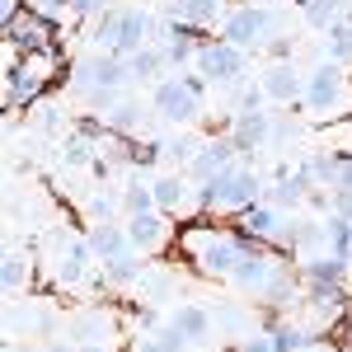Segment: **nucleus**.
<instances>
[{
    "instance_id": "f257e3e1",
    "label": "nucleus",
    "mask_w": 352,
    "mask_h": 352,
    "mask_svg": "<svg viewBox=\"0 0 352 352\" xmlns=\"http://www.w3.org/2000/svg\"><path fill=\"white\" fill-rule=\"evenodd\" d=\"M263 192H268V179L254 169L249 160H235L230 169H221L212 174L202 188H197V212L202 217H240L249 207H258L263 202Z\"/></svg>"
},
{
    "instance_id": "f03ea898",
    "label": "nucleus",
    "mask_w": 352,
    "mask_h": 352,
    "mask_svg": "<svg viewBox=\"0 0 352 352\" xmlns=\"http://www.w3.org/2000/svg\"><path fill=\"white\" fill-rule=\"evenodd\" d=\"M207 89L212 80L202 71H179V76H164L155 89H151V109L160 113L164 122L174 127H188L202 118V104H207Z\"/></svg>"
},
{
    "instance_id": "7ed1b4c3",
    "label": "nucleus",
    "mask_w": 352,
    "mask_h": 352,
    "mask_svg": "<svg viewBox=\"0 0 352 352\" xmlns=\"http://www.w3.org/2000/svg\"><path fill=\"white\" fill-rule=\"evenodd\" d=\"M272 33H282L277 5H254V0L235 5V10L226 14V24H221V38H226V43H235V47H244V52L268 47Z\"/></svg>"
},
{
    "instance_id": "20e7f679",
    "label": "nucleus",
    "mask_w": 352,
    "mask_h": 352,
    "mask_svg": "<svg viewBox=\"0 0 352 352\" xmlns=\"http://www.w3.org/2000/svg\"><path fill=\"white\" fill-rule=\"evenodd\" d=\"M192 66L212 85H240L244 71H249V52L235 47V43H226V38H207V43L197 47V61H192Z\"/></svg>"
},
{
    "instance_id": "39448f33",
    "label": "nucleus",
    "mask_w": 352,
    "mask_h": 352,
    "mask_svg": "<svg viewBox=\"0 0 352 352\" xmlns=\"http://www.w3.org/2000/svg\"><path fill=\"white\" fill-rule=\"evenodd\" d=\"M343 89H348V76H343V66L324 56V61H320V66L305 76V99H300V109H310L315 118H324V113L338 109Z\"/></svg>"
},
{
    "instance_id": "423d86ee",
    "label": "nucleus",
    "mask_w": 352,
    "mask_h": 352,
    "mask_svg": "<svg viewBox=\"0 0 352 352\" xmlns=\"http://www.w3.org/2000/svg\"><path fill=\"white\" fill-rule=\"evenodd\" d=\"M226 132H230V141H235L240 160H258V151L272 146V113L268 109H244V113H235V118L226 122Z\"/></svg>"
},
{
    "instance_id": "0eeeda50",
    "label": "nucleus",
    "mask_w": 352,
    "mask_h": 352,
    "mask_svg": "<svg viewBox=\"0 0 352 352\" xmlns=\"http://www.w3.org/2000/svg\"><path fill=\"white\" fill-rule=\"evenodd\" d=\"M258 85L268 94V104H277V109H296L300 99H305V76H300L292 61H272L268 71L258 76Z\"/></svg>"
},
{
    "instance_id": "6e6552de",
    "label": "nucleus",
    "mask_w": 352,
    "mask_h": 352,
    "mask_svg": "<svg viewBox=\"0 0 352 352\" xmlns=\"http://www.w3.org/2000/svg\"><path fill=\"white\" fill-rule=\"evenodd\" d=\"M244 235H254V240H268L277 249H287V221H282V207H272V202H258V207H249L235 217Z\"/></svg>"
},
{
    "instance_id": "1a4fd4ad",
    "label": "nucleus",
    "mask_w": 352,
    "mask_h": 352,
    "mask_svg": "<svg viewBox=\"0 0 352 352\" xmlns=\"http://www.w3.org/2000/svg\"><path fill=\"white\" fill-rule=\"evenodd\" d=\"M151 188H155V207H160L164 217H179V212L197 207V188H192V179L184 174V169H179V174L151 179Z\"/></svg>"
},
{
    "instance_id": "9d476101",
    "label": "nucleus",
    "mask_w": 352,
    "mask_h": 352,
    "mask_svg": "<svg viewBox=\"0 0 352 352\" xmlns=\"http://www.w3.org/2000/svg\"><path fill=\"white\" fill-rule=\"evenodd\" d=\"M207 43V33L197 24H184V19H169V33H164V56H169V66L174 71H184L188 61H197V47Z\"/></svg>"
},
{
    "instance_id": "9b49d317",
    "label": "nucleus",
    "mask_w": 352,
    "mask_h": 352,
    "mask_svg": "<svg viewBox=\"0 0 352 352\" xmlns=\"http://www.w3.org/2000/svg\"><path fill=\"white\" fill-rule=\"evenodd\" d=\"M85 244H89V254H94L99 263L127 254V249H132V240H127V221H94V226L85 230Z\"/></svg>"
},
{
    "instance_id": "f8f14e48",
    "label": "nucleus",
    "mask_w": 352,
    "mask_h": 352,
    "mask_svg": "<svg viewBox=\"0 0 352 352\" xmlns=\"http://www.w3.org/2000/svg\"><path fill=\"white\" fill-rule=\"evenodd\" d=\"M127 221V240H132L136 254H160L169 244V226H164V212H146V217H122Z\"/></svg>"
},
{
    "instance_id": "ddd939ff",
    "label": "nucleus",
    "mask_w": 352,
    "mask_h": 352,
    "mask_svg": "<svg viewBox=\"0 0 352 352\" xmlns=\"http://www.w3.org/2000/svg\"><path fill=\"white\" fill-rule=\"evenodd\" d=\"M348 268L352 258H338V254H310L305 263H300V277L305 282H315V287H348Z\"/></svg>"
},
{
    "instance_id": "4468645a",
    "label": "nucleus",
    "mask_w": 352,
    "mask_h": 352,
    "mask_svg": "<svg viewBox=\"0 0 352 352\" xmlns=\"http://www.w3.org/2000/svg\"><path fill=\"white\" fill-rule=\"evenodd\" d=\"M169 14L174 19H184V24H197L202 33H212L217 24H226V0H174L169 5Z\"/></svg>"
},
{
    "instance_id": "2eb2a0df",
    "label": "nucleus",
    "mask_w": 352,
    "mask_h": 352,
    "mask_svg": "<svg viewBox=\"0 0 352 352\" xmlns=\"http://www.w3.org/2000/svg\"><path fill=\"white\" fill-rule=\"evenodd\" d=\"M141 277H146V263H141L136 249H127V254H118V258H109V263L99 268V287L122 292V287H132V282H141Z\"/></svg>"
},
{
    "instance_id": "dca6fc26",
    "label": "nucleus",
    "mask_w": 352,
    "mask_h": 352,
    "mask_svg": "<svg viewBox=\"0 0 352 352\" xmlns=\"http://www.w3.org/2000/svg\"><path fill=\"white\" fill-rule=\"evenodd\" d=\"M169 320L184 329V338H188V343H207V338H212V329H217V315H212L207 305H197V300H184Z\"/></svg>"
},
{
    "instance_id": "f3484780",
    "label": "nucleus",
    "mask_w": 352,
    "mask_h": 352,
    "mask_svg": "<svg viewBox=\"0 0 352 352\" xmlns=\"http://www.w3.org/2000/svg\"><path fill=\"white\" fill-rule=\"evenodd\" d=\"M127 71H132V85H160L164 71H169V56H164L160 43H151V47L127 56Z\"/></svg>"
},
{
    "instance_id": "a211bd4d",
    "label": "nucleus",
    "mask_w": 352,
    "mask_h": 352,
    "mask_svg": "<svg viewBox=\"0 0 352 352\" xmlns=\"http://www.w3.org/2000/svg\"><path fill=\"white\" fill-rule=\"evenodd\" d=\"M89 263H99V258L89 254V244H85V240H71L61 254H56V277H61L66 287H76L85 272H89Z\"/></svg>"
},
{
    "instance_id": "6ab92c4d",
    "label": "nucleus",
    "mask_w": 352,
    "mask_h": 352,
    "mask_svg": "<svg viewBox=\"0 0 352 352\" xmlns=\"http://www.w3.org/2000/svg\"><path fill=\"white\" fill-rule=\"evenodd\" d=\"M338 164H343V155H329V151H310L305 160L296 164L300 174L315 184V188H333L338 184Z\"/></svg>"
},
{
    "instance_id": "aec40b11",
    "label": "nucleus",
    "mask_w": 352,
    "mask_h": 352,
    "mask_svg": "<svg viewBox=\"0 0 352 352\" xmlns=\"http://www.w3.org/2000/svg\"><path fill=\"white\" fill-rule=\"evenodd\" d=\"M287 249H292V254H315V249H329L324 221H292V226H287Z\"/></svg>"
},
{
    "instance_id": "412c9836",
    "label": "nucleus",
    "mask_w": 352,
    "mask_h": 352,
    "mask_svg": "<svg viewBox=\"0 0 352 352\" xmlns=\"http://www.w3.org/2000/svg\"><path fill=\"white\" fill-rule=\"evenodd\" d=\"M343 5H348V0H300V14H305V24H310V28L329 33V28L343 19Z\"/></svg>"
},
{
    "instance_id": "4be33fe9",
    "label": "nucleus",
    "mask_w": 352,
    "mask_h": 352,
    "mask_svg": "<svg viewBox=\"0 0 352 352\" xmlns=\"http://www.w3.org/2000/svg\"><path fill=\"white\" fill-rule=\"evenodd\" d=\"M324 240H329V254L352 258V221L343 212H324Z\"/></svg>"
},
{
    "instance_id": "5701e85b",
    "label": "nucleus",
    "mask_w": 352,
    "mask_h": 352,
    "mask_svg": "<svg viewBox=\"0 0 352 352\" xmlns=\"http://www.w3.org/2000/svg\"><path fill=\"white\" fill-rule=\"evenodd\" d=\"M146 212H160V207H155V188H151L146 179H132V184L122 188V217H146Z\"/></svg>"
},
{
    "instance_id": "b1692460",
    "label": "nucleus",
    "mask_w": 352,
    "mask_h": 352,
    "mask_svg": "<svg viewBox=\"0 0 352 352\" xmlns=\"http://www.w3.org/2000/svg\"><path fill=\"white\" fill-rule=\"evenodd\" d=\"M324 56L338 61V66H352V19H338L324 33Z\"/></svg>"
},
{
    "instance_id": "393cba45",
    "label": "nucleus",
    "mask_w": 352,
    "mask_h": 352,
    "mask_svg": "<svg viewBox=\"0 0 352 352\" xmlns=\"http://www.w3.org/2000/svg\"><path fill=\"white\" fill-rule=\"evenodd\" d=\"M151 343H155V352H188L192 348L188 338H184V329L174 324V320H164V324L151 333Z\"/></svg>"
},
{
    "instance_id": "a878e982",
    "label": "nucleus",
    "mask_w": 352,
    "mask_h": 352,
    "mask_svg": "<svg viewBox=\"0 0 352 352\" xmlns=\"http://www.w3.org/2000/svg\"><path fill=\"white\" fill-rule=\"evenodd\" d=\"M104 118H109L113 136H132L136 127H141V109H136V104H118V109L104 113Z\"/></svg>"
},
{
    "instance_id": "bb28decb",
    "label": "nucleus",
    "mask_w": 352,
    "mask_h": 352,
    "mask_svg": "<svg viewBox=\"0 0 352 352\" xmlns=\"http://www.w3.org/2000/svg\"><path fill=\"white\" fill-rule=\"evenodd\" d=\"M24 272H28V258L19 254V249H10V254H5V268H0L5 292H19V287H24Z\"/></svg>"
},
{
    "instance_id": "cd10ccee",
    "label": "nucleus",
    "mask_w": 352,
    "mask_h": 352,
    "mask_svg": "<svg viewBox=\"0 0 352 352\" xmlns=\"http://www.w3.org/2000/svg\"><path fill=\"white\" fill-rule=\"evenodd\" d=\"M118 19H122V10H104L99 24H94V43L109 47V52H113V43H118Z\"/></svg>"
},
{
    "instance_id": "c85d7f7f",
    "label": "nucleus",
    "mask_w": 352,
    "mask_h": 352,
    "mask_svg": "<svg viewBox=\"0 0 352 352\" xmlns=\"http://www.w3.org/2000/svg\"><path fill=\"white\" fill-rule=\"evenodd\" d=\"M89 212H94V221H113L122 212V192H118V197H113V192H94V197H89Z\"/></svg>"
},
{
    "instance_id": "c756f323",
    "label": "nucleus",
    "mask_w": 352,
    "mask_h": 352,
    "mask_svg": "<svg viewBox=\"0 0 352 352\" xmlns=\"http://www.w3.org/2000/svg\"><path fill=\"white\" fill-rule=\"evenodd\" d=\"M94 160V141H89V136H71V141H66V164H89Z\"/></svg>"
},
{
    "instance_id": "7c9ffc66",
    "label": "nucleus",
    "mask_w": 352,
    "mask_h": 352,
    "mask_svg": "<svg viewBox=\"0 0 352 352\" xmlns=\"http://www.w3.org/2000/svg\"><path fill=\"white\" fill-rule=\"evenodd\" d=\"M263 52H268L272 61H292V56H296V38H292V33H272Z\"/></svg>"
},
{
    "instance_id": "2f4dec72",
    "label": "nucleus",
    "mask_w": 352,
    "mask_h": 352,
    "mask_svg": "<svg viewBox=\"0 0 352 352\" xmlns=\"http://www.w3.org/2000/svg\"><path fill=\"white\" fill-rule=\"evenodd\" d=\"M240 352H277V343H272L268 329H258V333H244L240 338Z\"/></svg>"
},
{
    "instance_id": "473e14b6",
    "label": "nucleus",
    "mask_w": 352,
    "mask_h": 352,
    "mask_svg": "<svg viewBox=\"0 0 352 352\" xmlns=\"http://www.w3.org/2000/svg\"><path fill=\"white\" fill-rule=\"evenodd\" d=\"M71 5V14H80V19H99L104 14V0H66Z\"/></svg>"
},
{
    "instance_id": "72a5a7b5",
    "label": "nucleus",
    "mask_w": 352,
    "mask_h": 352,
    "mask_svg": "<svg viewBox=\"0 0 352 352\" xmlns=\"http://www.w3.org/2000/svg\"><path fill=\"white\" fill-rule=\"evenodd\" d=\"M333 212H343L352 221V188H333Z\"/></svg>"
},
{
    "instance_id": "f704fd0d",
    "label": "nucleus",
    "mask_w": 352,
    "mask_h": 352,
    "mask_svg": "<svg viewBox=\"0 0 352 352\" xmlns=\"http://www.w3.org/2000/svg\"><path fill=\"white\" fill-rule=\"evenodd\" d=\"M333 188H352V151H343V164H338V184Z\"/></svg>"
},
{
    "instance_id": "c9c22d12",
    "label": "nucleus",
    "mask_w": 352,
    "mask_h": 352,
    "mask_svg": "<svg viewBox=\"0 0 352 352\" xmlns=\"http://www.w3.org/2000/svg\"><path fill=\"white\" fill-rule=\"evenodd\" d=\"M221 352H240V343H226V348H221Z\"/></svg>"
},
{
    "instance_id": "e433bc0d",
    "label": "nucleus",
    "mask_w": 352,
    "mask_h": 352,
    "mask_svg": "<svg viewBox=\"0 0 352 352\" xmlns=\"http://www.w3.org/2000/svg\"><path fill=\"white\" fill-rule=\"evenodd\" d=\"M254 5H282V0H254Z\"/></svg>"
},
{
    "instance_id": "4c0bfd02",
    "label": "nucleus",
    "mask_w": 352,
    "mask_h": 352,
    "mask_svg": "<svg viewBox=\"0 0 352 352\" xmlns=\"http://www.w3.org/2000/svg\"><path fill=\"white\" fill-rule=\"evenodd\" d=\"M47 352H71V348H47Z\"/></svg>"
},
{
    "instance_id": "58836bf2",
    "label": "nucleus",
    "mask_w": 352,
    "mask_h": 352,
    "mask_svg": "<svg viewBox=\"0 0 352 352\" xmlns=\"http://www.w3.org/2000/svg\"><path fill=\"white\" fill-rule=\"evenodd\" d=\"M24 5H38V0H24Z\"/></svg>"
}]
</instances>
